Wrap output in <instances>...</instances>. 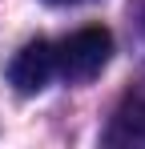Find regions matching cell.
<instances>
[{
    "instance_id": "6da1fadb",
    "label": "cell",
    "mask_w": 145,
    "mask_h": 149,
    "mask_svg": "<svg viewBox=\"0 0 145 149\" xmlns=\"http://www.w3.org/2000/svg\"><path fill=\"white\" fill-rule=\"evenodd\" d=\"M52 49H56V73L65 81H93L113 56V32L101 24H89V28H77L72 36H65Z\"/></svg>"
},
{
    "instance_id": "7a4b0ae2",
    "label": "cell",
    "mask_w": 145,
    "mask_h": 149,
    "mask_svg": "<svg viewBox=\"0 0 145 149\" xmlns=\"http://www.w3.org/2000/svg\"><path fill=\"white\" fill-rule=\"evenodd\" d=\"M52 77H56V49L48 45L45 36L28 40L12 56V65H8V81H12L16 93H40Z\"/></svg>"
},
{
    "instance_id": "3957f363",
    "label": "cell",
    "mask_w": 145,
    "mask_h": 149,
    "mask_svg": "<svg viewBox=\"0 0 145 149\" xmlns=\"http://www.w3.org/2000/svg\"><path fill=\"white\" fill-rule=\"evenodd\" d=\"M105 145H121V149H145V89L129 93L117 105L113 121L105 129Z\"/></svg>"
},
{
    "instance_id": "277c9868",
    "label": "cell",
    "mask_w": 145,
    "mask_h": 149,
    "mask_svg": "<svg viewBox=\"0 0 145 149\" xmlns=\"http://www.w3.org/2000/svg\"><path fill=\"white\" fill-rule=\"evenodd\" d=\"M48 4H81V0H48Z\"/></svg>"
}]
</instances>
